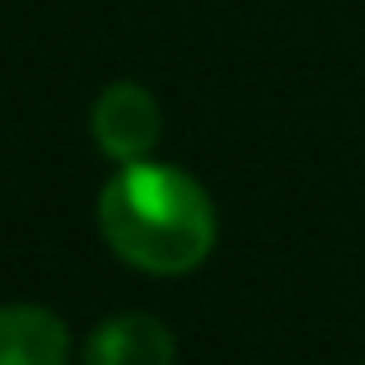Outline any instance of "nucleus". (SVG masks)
I'll return each instance as SVG.
<instances>
[{"mask_svg": "<svg viewBox=\"0 0 365 365\" xmlns=\"http://www.w3.org/2000/svg\"><path fill=\"white\" fill-rule=\"evenodd\" d=\"M85 365H173V333L150 314H113L89 333Z\"/></svg>", "mask_w": 365, "mask_h": 365, "instance_id": "7ed1b4c3", "label": "nucleus"}, {"mask_svg": "<svg viewBox=\"0 0 365 365\" xmlns=\"http://www.w3.org/2000/svg\"><path fill=\"white\" fill-rule=\"evenodd\" d=\"M98 230L122 262L155 277H182L215 244V211L197 178L173 164L131 160L98 192Z\"/></svg>", "mask_w": 365, "mask_h": 365, "instance_id": "f257e3e1", "label": "nucleus"}, {"mask_svg": "<svg viewBox=\"0 0 365 365\" xmlns=\"http://www.w3.org/2000/svg\"><path fill=\"white\" fill-rule=\"evenodd\" d=\"M71 333L43 304H0V365H66Z\"/></svg>", "mask_w": 365, "mask_h": 365, "instance_id": "20e7f679", "label": "nucleus"}, {"mask_svg": "<svg viewBox=\"0 0 365 365\" xmlns=\"http://www.w3.org/2000/svg\"><path fill=\"white\" fill-rule=\"evenodd\" d=\"M160 103L145 85L136 80H118V85H108L103 94L94 98V113H89V131H94L98 150L108 160L118 164H131V160H145L155 150V140H160Z\"/></svg>", "mask_w": 365, "mask_h": 365, "instance_id": "f03ea898", "label": "nucleus"}]
</instances>
